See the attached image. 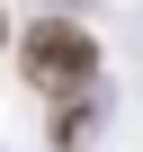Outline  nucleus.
Masks as SVG:
<instances>
[{
	"label": "nucleus",
	"mask_w": 143,
	"mask_h": 152,
	"mask_svg": "<svg viewBox=\"0 0 143 152\" xmlns=\"http://www.w3.org/2000/svg\"><path fill=\"white\" fill-rule=\"evenodd\" d=\"M18 72H27V90L36 99H90L98 90V36L72 18V9H54V18H36L27 36H18Z\"/></svg>",
	"instance_id": "obj_1"
},
{
	"label": "nucleus",
	"mask_w": 143,
	"mask_h": 152,
	"mask_svg": "<svg viewBox=\"0 0 143 152\" xmlns=\"http://www.w3.org/2000/svg\"><path fill=\"white\" fill-rule=\"evenodd\" d=\"M90 125H98V90H90V99H63V107H54V152H81Z\"/></svg>",
	"instance_id": "obj_2"
},
{
	"label": "nucleus",
	"mask_w": 143,
	"mask_h": 152,
	"mask_svg": "<svg viewBox=\"0 0 143 152\" xmlns=\"http://www.w3.org/2000/svg\"><path fill=\"white\" fill-rule=\"evenodd\" d=\"M63 9H72V0H63Z\"/></svg>",
	"instance_id": "obj_3"
}]
</instances>
